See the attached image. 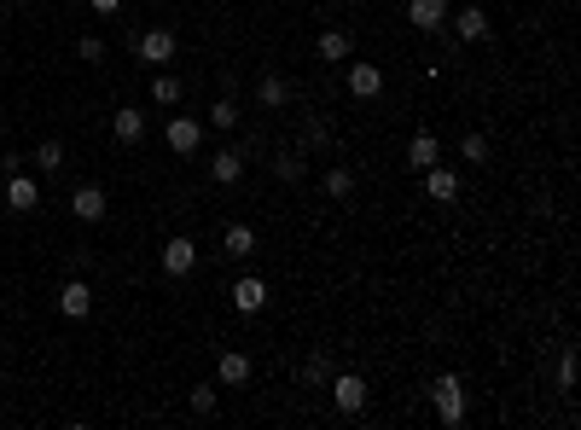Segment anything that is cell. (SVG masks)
<instances>
[{
	"label": "cell",
	"instance_id": "1",
	"mask_svg": "<svg viewBox=\"0 0 581 430\" xmlns=\"http://www.w3.org/2000/svg\"><path fill=\"white\" fill-rule=\"evenodd\" d=\"M431 407H436V419H442L448 430L465 425V384H460L453 372H442V378L431 384Z\"/></svg>",
	"mask_w": 581,
	"mask_h": 430
},
{
	"label": "cell",
	"instance_id": "2",
	"mask_svg": "<svg viewBox=\"0 0 581 430\" xmlns=\"http://www.w3.org/2000/svg\"><path fill=\"white\" fill-rule=\"evenodd\" d=\"M163 140H169V152H175V157H192V152L203 146V122L175 110V117H169V129H163Z\"/></svg>",
	"mask_w": 581,
	"mask_h": 430
},
{
	"label": "cell",
	"instance_id": "3",
	"mask_svg": "<svg viewBox=\"0 0 581 430\" xmlns=\"http://www.w3.org/2000/svg\"><path fill=\"white\" fill-rule=\"evenodd\" d=\"M326 390H332V407L337 413H360V407H367V378H360V372H332V384H326Z\"/></svg>",
	"mask_w": 581,
	"mask_h": 430
},
{
	"label": "cell",
	"instance_id": "4",
	"mask_svg": "<svg viewBox=\"0 0 581 430\" xmlns=\"http://www.w3.org/2000/svg\"><path fill=\"white\" fill-rule=\"evenodd\" d=\"M192 267H198V245H192V238H169V245H163V274L169 279H186V274H192Z\"/></svg>",
	"mask_w": 581,
	"mask_h": 430
},
{
	"label": "cell",
	"instance_id": "5",
	"mask_svg": "<svg viewBox=\"0 0 581 430\" xmlns=\"http://www.w3.org/2000/svg\"><path fill=\"white\" fill-rule=\"evenodd\" d=\"M58 314H65V320H88V314H93L88 279H65V285H58Z\"/></svg>",
	"mask_w": 581,
	"mask_h": 430
},
{
	"label": "cell",
	"instance_id": "6",
	"mask_svg": "<svg viewBox=\"0 0 581 430\" xmlns=\"http://www.w3.org/2000/svg\"><path fill=\"white\" fill-rule=\"evenodd\" d=\"M448 0H407V24H413V29H425V36H436V29H442L448 24Z\"/></svg>",
	"mask_w": 581,
	"mask_h": 430
},
{
	"label": "cell",
	"instance_id": "7",
	"mask_svg": "<svg viewBox=\"0 0 581 430\" xmlns=\"http://www.w3.org/2000/svg\"><path fill=\"white\" fill-rule=\"evenodd\" d=\"M105 210H111L105 186H76V193H70V215L76 221H105Z\"/></svg>",
	"mask_w": 581,
	"mask_h": 430
},
{
	"label": "cell",
	"instance_id": "8",
	"mask_svg": "<svg viewBox=\"0 0 581 430\" xmlns=\"http://www.w3.org/2000/svg\"><path fill=\"white\" fill-rule=\"evenodd\" d=\"M233 309H239V314H262V309H268V279L244 274L239 285H233Z\"/></svg>",
	"mask_w": 581,
	"mask_h": 430
},
{
	"label": "cell",
	"instance_id": "9",
	"mask_svg": "<svg viewBox=\"0 0 581 430\" xmlns=\"http://www.w3.org/2000/svg\"><path fill=\"white\" fill-rule=\"evenodd\" d=\"M343 88H349L355 100H379V93H384V70H379V65H349Z\"/></svg>",
	"mask_w": 581,
	"mask_h": 430
},
{
	"label": "cell",
	"instance_id": "10",
	"mask_svg": "<svg viewBox=\"0 0 581 430\" xmlns=\"http://www.w3.org/2000/svg\"><path fill=\"white\" fill-rule=\"evenodd\" d=\"M425 193H431V204H453L460 198V174H453L448 163H431L425 169Z\"/></svg>",
	"mask_w": 581,
	"mask_h": 430
},
{
	"label": "cell",
	"instance_id": "11",
	"mask_svg": "<svg viewBox=\"0 0 581 430\" xmlns=\"http://www.w3.org/2000/svg\"><path fill=\"white\" fill-rule=\"evenodd\" d=\"M453 18V36L460 41H489V12L482 6H460V12H448Z\"/></svg>",
	"mask_w": 581,
	"mask_h": 430
},
{
	"label": "cell",
	"instance_id": "12",
	"mask_svg": "<svg viewBox=\"0 0 581 430\" xmlns=\"http://www.w3.org/2000/svg\"><path fill=\"white\" fill-rule=\"evenodd\" d=\"M431 163H442V140H436V134H413V140H407V169L425 174Z\"/></svg>",
	"mask_w": 581,
	"mask_h": 430
},
{
	"label": "cell",
	"instance_id": "13",
	"mask_svg": "<svg viewBox=\"0 0 581 430\" xmlns=\"http://www.w3.org/2000/svg\"><path fill=\"white\" fill-rule=\"evenodd\" d=\"M140 58H146V65H169V58H175V29H146V36H140Z\"/></svg>",
	"mask_w": 581,
	"mask_h": 430
},
{
	"label": "cell",
	"instance_id": "14",
	"mask_svg": "<svg viewBox=\"0 0 581 430\" xmlns=\"http://www.w3.org/2000/svg\"><path fill=\"white\" fill-rule=\"evenodd\" d=\"M314 53L326 58V65H343V58L355 53V41H349V29H320V41H314Z\"/></svg>",
	"mask_w": 581,
	"mask_h": 430
},
{
	"label": "cell",
	"instance_id": "15",
	"mask_svg": "<svg viewBox=\"0 0 581 430\" xmlns=\"http://www.w3.org/2000/svg\"><path fill=\"white\" fill-rule=\"evenodd\" d=\"M210 174H215V186H239L244 181V152H215Z\"/></svg>",
	"mask_w": 581,
	"mask_h": 430
},
{
	"label": "cell",
	"instance_id": "16",
	"mask_svg": "<svg viewBox=\"0 0 581 430\" xmlns=\"http://www.w3.org/2000/svg\"><path fill=\"white\" fill-rule=\"evenodd\" d=\"M6 204H12V210H36V204H41L36 181H29L24 169H18V174H6Z\"/></svg>",
	"mask_w": 581,
	"mask_h": 430
},
{
	"label": "cell",
	"instance_id": "17",
	"mask_svg": "<svg viewBox=\"0 0 581 430\" xmlns=\"http://www.w3.org/2000/svg\"><path fill=\"white\" fill-rule=\"evenodd\" d=\"M222 250H227V257H256V227H244V221H233V227L222 233Z\"/></svg>",
	"mask_w": 581,
	"mask_h": 430
},
{
	"label": "cell",
	"instance_id": "18",
	"mask_svg": "<svg viewBox=\"0 0 581 430\" xmlns=\"http://www.w3.org/2000/svg\"><path fill=\"white\" fill-rule=\"evenodd\" d=\"M111 134L122 140V146H134V140H146V117H140L134 105H122L117 117H111Z\"/></svg>",
	"mask_w": 581,
	"mask_h": 430
},
{
	"label": "cell",
	"instance_id": "19",
	"mask_svg": "<svg viewBox=\"0 0 581 430\" xmlns=\"http://www.w3.org/2000/svg\"><path fill=\"white\" fill-rule=\"evenodd\" d=\"M215 372H222V384H250V355L244 349H222V366H215Z\"/></svg>",
	"mask_w": 581,
	"mask_h": 430
},
{
	"label": "cell",
	"instance_id": "20",
	"mask_svg": "<svg viewBox=\"0 0 581 430\" xmlns=\"http://www.w3.org/2000/svg\"><path fill=\"white\" fill-rule=\"evenodd\" d=\"M256 100L268 105V110H285V105H291V82H285V76H262V82H256Z\"/></svg>",
	"mask_w": 581,
	"mask_h": 430
},
{
	"label": "cell",
	"instance_id": "21",
	"mask_svg": "<svg viewBox=\"0 0 581 430\" xmlns=\"http://www.w3.org/2000/svg\"><path fill=\"white\" fill-rule=\"evenodd\" d=\"M151 100H157V105H181V100H186V88H181V76H169V70H157V82H151Z\"/></svg>",
	"mask_w": 581,
	"mask_h": 430
},
{
	"label": "cell",
	"instance_id": "22",
	"mask_svg": "<svg viewBox=\"0 0 581 430\" xmlns=\"http://www.w3.org/2000/svg\"><path fill=\"white\" fill-rule=\"evenodd\" d=\"M326 198L349 204L355 198V169H326Z\"/></svg>",
	"mask_w": 581,
	"mask_h": 430
},
{
	"label": "cell",
	"instance_id": "23",
	"mask_svg": "<svg viewBox=\"0 0 581 430\" xmlns=\"http://www.w3.org/2000/svg\"><path fill=\"white\" fill-rule=\"evenodd\" d=\"M303 384H308V390H326V384H332V355H308V361H303Z\"/></svg>",
	"mask_w": 581,
	"mask_h": 430
},
{
	"label": "cell",
	"instance_id": "24",
	"mask_svg": "<svg viewBox=\"0 0 581 430\" xmlns=\"http://www.w3.org/2000/svg\"><path fill=\"white\" fill-rule=\"evenodd\" d=\"M274 174H279V181H285V186H296V181H303V174H308L303 152H279V157H274Z\"/></svg>",
	"mask_w": 581,
	"mask_h": 430
},
{
	"label": "cell",
	"instance_id": "25",
	"mask_svg": "<svg viewBox=\"0 0 581 430\" xmlns=\"http://www.w3.org/2000/svg\"><path fill=\"white\" fill-rule=\"evenodd\" d=\"M460 157H465L471 169H482V163H489V134H465L460 140Z\"/></svg>",
	"mask_w": 581,
	"mask_h": 430
},
{
	"label": "cell",
	"instance_id": "26",
	"mask_svg": "<svg viewBox=\"0 0 581 430\" xmlns=\"http://www.w3.org/2000/svg\"><path fill=\"white\" fill-rule=\"evenodd\" d=\"M210 129H222V134L239 129V105H233V100H215V105H210Z\"/></svg>",
	"mask_w": 581,
	"mask_h": 430
},
{
	"label": "cell",
	"instance_id": "27",
	"mask_svg": "<svg viewBox=\"0 0 581 430\" xmlns=\"http://www.w3.org/2000/svg\"><path fill=\"white\" fill-rule=\"evenodd\" d=\"M36 169H47V174L65 169V146H58V140H41V146H36Z\"/></svg>",
	"mask_w": 581,
	"mask_h": 430
},
{
	"label": "cell",
	"instance_id": "28",
	"mask_svg": "<svg viewBox=\"0 0 581 430\" xmlns=\"http://www.w3.org/2000/svg\"><path fill=\"white\" fill-rule=\"evenodd\" d=\"M186 402H192V413H198V419H210L222 395H215V384H192V395H186Z\"/></svg>",
	"mask_w": 581,
	"mask_h": 430
},
{
	"label": "cell",
	"instance_id": "29",
	"mask_svg": "<svg viewBox=\"0 0 581 430\" xmlns=\"http://www.w3.org/2000/svg\"><path fill=\"white\" fill-rule=\"evenodd\" d=\"M303 146H314V152H320V146H332V122H326V117H314L308 129H303Z\"/></svg>",
	"mask_w": 581,
	"mask_h": 430
},
{
	"label": "cell",
	"instance_id": "30",
	"mask_svg": "<svg viewBox=\"0 0 581 430\" xmlns=\"http://www.w3.org/2000/svg\"><path fill=\"white\" fill-rule=\"evenodd\" d=\"M76 53H82V65H99V58H105V41H99V36H82V41H76Z\"/></svg>",
	"mask_w": 581,
	"mask_h": 430
},
{
	"label": "cell",
	"instance_id": "31",
	"mask_svg": "<svg viewBox=\"0 0 581 430\" xmlns=\"http://www.w3.org/2000/svg\"><path fill=\"white\" fill-rule=\"evenodd\" d=\"M558 390H576V355L558 361Z\"/></svg>",
	"mask_w": 581,
	"mask_h": 430
},
{
	"label": "cell",
	"instance_id": "32",
	"mask_svg": "<svg viewBox=\"0 0 581 430\" xmlns=\"http://www.w3.org/2000/svg\"><path fill=\"white\" fill-rule=\"evenodd\" d=\"M93 12H105V18H111V12H122V0H88Z\"/></svg>",
	"mask_w": 581,
	"mask_h": 430
},
{
	"label": "cell",
	"instance_id": "33",
	"mask_svg": "<svg viewBox=\"0 0 581 430\" xmlns=\"http://www.w3.org/2000/svg\"><path fill=\"white\" fill-rule=\"evenodd\" d=\"M0 18H6V0H0Z\"/></svg>",
	"mask_w": 581,
	"mask_h": 430
}]
</instances>
